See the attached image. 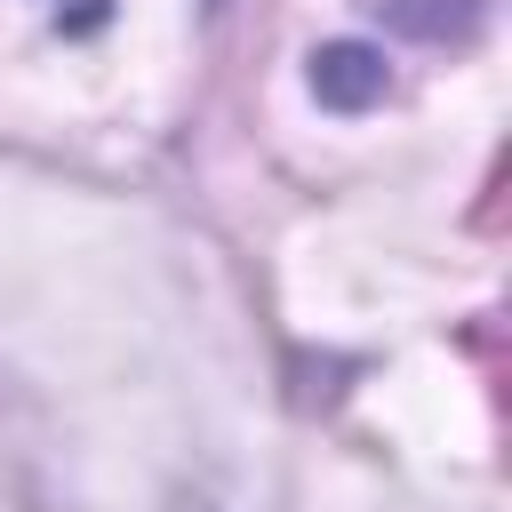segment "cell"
Here are the masks:
<instances>
[{"label": "cell", "mask_w": 512, "mask_h": 512, "mask_svg": "<svg viewBox=\"0 0 512 512\" xmlns=\"http://www.w3.org/2000/svg\"><path fill=\"white\" fill-rule=\"evenodd\" d=\"M312 88L328 96V104H368V96H384V64L368 56V48H328V56H312Z\"/></svg>", "instance_id": "cell-1"}]
</instances>
